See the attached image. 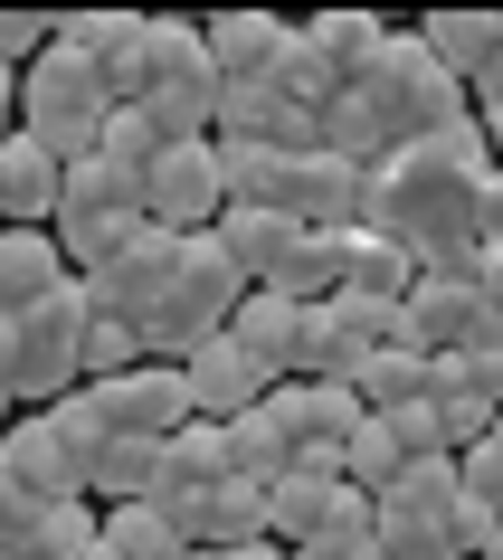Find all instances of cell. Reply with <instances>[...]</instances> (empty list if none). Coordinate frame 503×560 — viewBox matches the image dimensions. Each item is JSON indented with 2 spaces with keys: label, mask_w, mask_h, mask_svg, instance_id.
Returning a JSON list of instances; mask_svg holds the SVG:
<instances>
[{
  "label": "cell",
  "mask_w": 503,
  "mask_h": 560,
  "mask_svg": "<svg viewBox=\"0 0 503 560\" xmlns=\"http://www.w3.org/2000/svg\"><path fill=\"white\" fill-rule=\"evenodd\" d=\"M267 418L285 428L295 466L342 475V438H352L371 409H361V389H352V381H285V389H267Z\"/></svg>",
  "instance_id": "9c48e42d"
},
{
  "label": "cell",
  "mask_w": 503,
  "mask_h": 560,
  "mask_svg": "<svg viewBox=\"0 0 503 560\" xmlns=\"http://www.w3.org/2000/svg\"><path fill=\"white\" fill-rule=\"evenodd\" d=\"M285 48H295V20H276V10H219L209 20V58L229 86H267Z\"/></svg>",
  "instance_id": "e0dca14e"
},
{
  "label": "cell",
  "mask_w": 503,
  "mask_h": 560,
  "mask_svg": "<svg viewBox=\"0 0 503 560\" xmlns=\"http://www.w3.org/2000/svg\"><path fill=\"white\" fill-rule=\"evenodd\" d=\"M0 229H10V219H0Z\"/></svg>",
  "instance_id": "b9f144b4"
},
{
  "label": "cell",
  "mask_w": 503,
  "mask_h": 560,
  "mask_svg": "<svg viewBox=\"0 0 503 560\" xmlns=\"http://www.w3.org/2000/svg\"><path fill=\"white\" fill-rule=\"evenodd\" d=\"M143 229H152V219H143V180H124L115 162L95 152V162L67 172V200H58V229H48V237L67 247L77 276H95V266H115Z\"/></svg>",
  "instance_id": "277c9868"
},
{
  "label": "cell",
  "mask_w": 503,
  "mask_h": 560,
  "mask_svg": "<svg viewBox=\"0 0 503 560\" xmlns=\"http://www.w3.org/2000/svg\"><path fill=\"white\" fill-rule=\"evenodd\" d=\"M285 209H295L304 229H361V209H371V172L342 162V152H304L295 172H285Z\"/></svg>",
  "instance_id": "9a60e30c"
},
{
  "label": "cell",
  "mask_w": 503,
  "mask_h": 560,
  "mask_svg": "<svg viewBox=\"0 0 503 560\" xmlns=\"http://www.w3.org/2000/svg\"><path fill=\"white\" fill-rule=\"evenodd\" d=\"M190 560H295V551H276V541H247V551H190Z\"/></svg>",
  "instance_id": "d590c367"
},
{
  "label": "cell",
  "mask_w": 503,
  "mask_h": 560,
  "mask_svg": "<svg viewBox=\"0 0 503 560\" xmlns=\"http://www.w3.org/2000/svg\"><path fill=\"white\" fill-rule=\"evenodd\" d=\"M143 332L133 324H105V314H95V332H86V381H124V371H143Z\"/></svg>",
  "instance_id": "4dcf8cb0"
},
{
  "label": "cell",
  "mask_w": 503,
  "mask_h": 560,
  "mask_svg": "<svg viewBox=\"0 0 503 560\" xmlns=\"http://www.w3.org/2000/svg\"><path fill=\"white\" fill-rule=\"evenodd\" d=\"M418 38H428V48H437V67L475 95V86H484V67L503 58V10H428V20H418Z\"/></svg>",
  "instance_id": "ffe728a7"
},
{
  "label": "cell",
  "mask_w": 503,
  "mask_h": 560,
  "mask_svg": "<svg viewBox=\"0 0 503 560\" xmlns=\"http://www.w3.org/2000/svg\"><path fill=\"white\" fill-rule=\"evenodd\" d=\"M219 237H229V257L247 266V285H285L314 229H304L295 209H229V219H219Z\"/></svg>",
  "instance_id": "ac0fdd59"
},
{
  "label": "cell",
  "mask_w": 503,
  "mask_h": 560,
  "mask_svg": "<svg viewBox=\"0 0 503 560\" xmlns=\"http://www.w3.org/2000/svg\"><path fill=\"white\" fill-rule=\"evenodd\" d=\"M105 124H115V86H105V67H95V58L48 48V58L20 77V133H30V143H48L67 172L105 152Z\"/></svg>",
  "instance_id": "7a4b0ae2"
},
{
  "label": "cell",
  "mask_w": 503,
  "mask_h": 560,
  "mask_svg": "<svg viewBox=\"0 0 503 560\" xmlns=\"http://www.w3.org/2000/svg\"><path fill=\"white\" fill-rule=\"evenodd\" d=\"M180 247H190V237H172V229H143V237H133V247H124L115 266L77 276V285H86V314H105V324H133V332H143V324H152V304H162V295L180 285Z\"/></svg>",
  "instance_id": "ba28073f"
},
{
  "label": "cell",
  "mask_w": 503,
  "mask_h": 560,
  "mask_svg": "<svg viewBox=\"0 0 503 560\" xmlns=\"http://www.w3.org/2000/svg\"><path fill=\"white\" fill-rule=\"evenodd\" d=\"M209 143H219V133H209ZM219 162H229V209H285L295 152H276V143H219Z\"/></svg>",
  "instance_id": "83f0119b"
},
{
  "label": "cell",
  "mask_w": 503,
  "mask_h": 560,
  "mask_svg": "<svg viewBox=\"0 0 503 560\" xmlns=\"http://www.w3.org/2000/svg\"><path fill=\"white\" fill-rule=\"evenodd\" d=\"M494 304H484V285H475V266H428L409 285V342L418 352H475V342H494Z\"/></svg>",
  "instance_id": "30bf717a"
},
{
  "label": "cell",
  "mask_w": 503,
  "mask_h": 560,
  "mask_svg": "<svg viewBox=\"0 0 503 560\" xmlns=\"http://www.w3.org/2000/svg\"><path fill=\"white\" fill-rule=\"evenodd\" d=\"M180 381H190V409L219 418V428H237L247 409H267V389H276L267 371H257V361L229 342V332H219V342H200V352L180 361Z\"/></svg>",
  "instance_id": "5bb4252c"
},
{
  "label": "cell",
  "mask_w": 503,
  "mask_h": 560,
  "mask_svg": "<svg viewBox=\"0 0 503 560\" xmlns=\"http://www.w3.org/2000/svg\"><path fill=\"white\" fill-rule=\"evenodd\" d=\"M475 115H503V58L484 67V86H475Z\"/></svg>",
  "instance_id": "e575fe53"
},
{
  "label": "cell",
  "mask_w": 503,
  "mask_h": 560,
  "mask_svg": "<svg viewBox=\"0 0 503 560\" xmlns=\"http://www.w3.org/2000/svg\"><path fill=\"white\" fill-rule=\"evenodd\" d=\"M428 409H437V428H446V456L484 446V438H494V418H503V409H484V399H475V389H456V381H437V399H428Z\"/></svg>",
  "instance_id": "f546056e"
},
{
  "label": "cell",
  "mask_w": 503,
  "mask_h": 560,
  "mask_svg": "<svg viewBox=\"0 0 503 560\" xmlns=\"http://www.w3.org/2000/svg\"><path fill=\"white\" fill-rule=\"evenodd\" d=\"M304 38L324 48V67L342 77V86H361V77L381 67V48H389V20H381V10H314Z\"/></svg>",
  "instance_id": "603a6c76"
},
{
  "label": "cell",
  "mask_w": 503,
  "mask_h": 560,
  "mask_svg": "<svg viewBox=\"0 0 503 560\" xmlns=\"http://www.w3.org/2000/svg\"><path fill=\"white\" fill-rule=\"evenodd\" d=\"M10 409H20V399H10V389H0V438H10Z\"/></svg>",
  "instance_id": "74e56055"
},
{
  "label": "cell",
  "mask_w": 503,
  "mask_h": 560,
  "mask_svg": "<svg viewBox=\"0 0 503 560\" xmlns=\"http://www.w3.org/2000/svg\"><path fill=\"white\" fill-rule=\"evenodd\" d=\"M219 95H229V77H219V58H209V20H172V10H152L143 105L172 124V133H190V143H200L209 124H219Z\"/></svg>",
  "instance_id": "5b68a950"
},
{
  "label": "cell",
  "mask_w": 503,
  "mask_h": 560,
  "mask_svg": "<svg viewBox=\"0 0 503 560\" xmlns=\"http://www.w3.org/2000/svg\"><path fill=\"white\" fill-rule=\"evenodd\" d=\"M0 456H10V475L30 485L38 503H67V494H86V446L58 428V409H30V418H10V438H0Z\"/></svg>",
  "instance_id": "4fadbf2b"
},
{
  "label": "cell",
  "mask_w": 503,
  "mask_h": 560,
  "mask_svg": "<svg viewBox=\"0 0 503 560\" xmlns=\"http://www.w3.org/2000/svg\"><path fill=\"white\" fill-rule=\"evenodd\" d=\"M475 285H484V304H494V324H503V247H484V257H475Z\"/></svg>",
  "instance_id": "836d02e7"
},
{
  "label": "cell",
  "mask_w": 503,
  "mask_h": 560,
  "mask_svg": "<svg viewBox=\"0 0 503 560\" xmlns=\"http://www.w3.org/2000/svg\"><path fill=\"white\" fill-rule=\"evenodd\" d=\"M484 560H503V523H494V541H484Z\"/></svg>",
  "instance_id": "f35d334b"
},
{
  "label": "cell",
  "mask_w": 503,
  "mask_h": 560,
  "mask_svg": "<svg viewBox=\"0 0 503 560\" xmlns=\"http://www.w3.org/2000/svg\"><path fill=\"white\" fill-rule=\"evenodd\" d=\"M352 95H361V105H371V115L389 124V143H418V133H437V124L475 115V95H466V86H456V77L437 67V48H428L418 30H389L381 67H371V77H361Z\"/></svg>",
  "instance_id": "3957f363"
},
{
  "label": "cell",
  "mask_w": 503,
  "mask_h": 560,
  "mask_svg": "<svg viewBox=\"0 0 503 560\" xmlns=\"http://www.w3.org/2000/svg\"><path fill=\"white\" fill-rule=\"evenodd\" d=\"M58 285H77V266L48 229H0V314H30L48 304Z\"/></svg>",
  "instance_id": "d6986e66"
},
{
  "label": "cell",
  "mask_w": 503,
  "mask_h": 560,
  "mask_svg": "<svg viewBox=\"0 0 503 560\" xmlns=\"http://www.w3.org/2000/svg\"><path fill=\"white\" fill-rule=\"evenodd\" d=\"M95 389V409H105V428L115 438H180L190 428V381H180V361H143V371H124V381H86Z\"/></svg>",
  "instance_id": "8fae6325"
},
{
  "label": "cell",
  "mask_w": 503,
  "mask_h": 560,
  "mask_svg": "<svg viewBox=\"0 0 503 560\" xmlns=\"http://www.w3.org/2000/svg\"><path fill=\"white\" fill-rule=\"evenodd\" d=\"M229 428L219 418H190L180 438H162V503H190V494H219L229 485Z\"/></svg>",
  "instance_id": "44dd1931"
},
{
  "label": "cell",
  "mask_w": 503,
  "mask_h": 560,
  "mask_svg": "<svg viewBox=\"0 0 503 560\" xmlns=\"http://www.w3.org/2000/svg\"><path fill=\"white\" fill-rule=\"evenodd\" d=\"M86 332H95L86 285H58L30 314H0V389L20 409H58L67 389H86Z\"/></svg>",
  "instance_id": "6da1fadb"
},
{
  "label": "cell",
  "mask_w": 503,
  "mask_h": 560,
  "mask_svg": "<svg viewBox=\"0 0 503 560\" xmlns=\"http://www.w3.org/2000/svg\"><path fill=\"white\" fill-rule=\"evenodd\" d=\"M437 381H456V389H475L484 409H503V332H494V342H475V352H446Z\"/></svg>",
  "instance_id": "1f68e13d"
},
{
  "label": "cell",
  "mask_w": 503,
  "mask_h": 560,
  "mask_svg": "<svg viewBox=\"0 0 503 560\" xmlns=\"http://www.w3.org/2000/svg\"><path fill=\"white\" fill-rule=\"evenodd\" d=\"M10 560H38V551H10Z\"/></svg>",
  "instance_id": "60d3db41"
},
{
  "label": "cell",
  "mask_w": 503,
  "mask_h": 560,
  "mask_svg": "<svg viewBox=\"0 0 503 560\" xmlns=\"http://www.w3.org/2000/svg\"><path fill=\"white\" fill-rule=\"evenodd\" d=\"M484 143H494V162H503V115H484Z\"/></svg>",
  "instance_id": "8d00e7d4"
},
{
  "label": "cell",
  "mask_w": 503,
  "mask_h": 560,
  "mask_svg": "<svg viewBox=\"0 0 503 560\" xmlns=\"http://www.w3.org/2000/svg\"><path fill=\"white\" fill-rule=\"evenodd\" d=\"M399 475H409V446H399V428H389V418H361L352 438H342V485L381 503Z\"/></svg>",
  "instance_id": "d4e9b609"
},
{
  "label": "cell",
  "mask_w": 503,
  "mask_h": 560,
  "mask_svg": "<svg viewBox=\"0 0 503 560\" xmlns=\"http://www.w3.org/2000/svg\"><path fill=\"white\" fill-rule=\"evenodd\" d=\"M30 532H38V494L10 475V456H0V560L10 551H30Z\"/></svg>",
  "instance_id": "d6a6232c"
},
{
  "label": "cell",
  "mask_w": 503,
  "mask_h": 560,
  "mask_svg": "<svg viewBox=\"0 0 503 560\" xmlns=\"http://www.w3.org/2000/svg\"><path fill=\"white\" fill-rule=\"evenodd\" d=\"M352 389H361V409H371V418H409V409H428V399H437V352L399 342V352L361 361Z\"/></svg>",
  "instance_id": "7402d4cb"
},
{
  "label": "cell",
  "mask_w": 503,
  "mask_h": 560,
  "mask_svg": "<svg viewBox=\"0 0 503 560\" xmlns=\"http://www.w3.org/2000/svg\"><path fill=\"white\" fill-rule=\"evenodd\" d=\"M172 143H190V133H172L152 105H115V124H105V162H115L124 180H152Z\"/></svg>",
  "instance_id": "4316f807"
},
{
  "label": "cell",
  "mask_w": 503,
  "mask_h": 560,
  "mask_svg": "<svg viewBox=\"0 0 503 560\" xmlns=\"http://www.w3.org/2000/svg\"><path fill=\"white\" fill-rule=\"evenodd\" d=\"M86 494L95 503H152V494H162V446H152V438H105Z\"/></svg>",
  "instance_id": "cb8c5ba5"
},
{
  "label": "cell",
  "mask_w": 503,
  "mask_h": 560,
  "mask_svg": "<svg viewBox=\"0 0 503 560\" xmlns=\"http://www.w3.org/2000/svg\"><path fill=\"white\" fill-rule=\"evenodd\" d=\"M58 48L105 67L115 105H143V67H152V10H67L58 20Z\"/></svg>",
  "instance_id": "7c38bea8"
},
{
  "label": "cell",
  "mask_w": 503,
  "mask_h": 560,
  "mask_svg": "<svg viewBox=\"0 0 503 560\" xmlns=\"http://www.w3.org/2000/svg\"><path fill=\"white\" fill-rule=\"evenodd\" d=\"M494 446H503V418H494Z\"/></svg>",
  "instance_id": "ab89813d"
},
{
  "label": "cell",
  "mask_w": 503,
  "mask_h": 560,
  "mask_svg": "<svg viewBox=\"0 0 503 560\" xmlns=\"http://www.w3.org/2000/svg\"><path fill=\"white\" fill-rule=\"evenodd\" d=\"M229 342L285 389V381H314V361H324V314L295 304V295H276V285H257V295L229 314Z\"/></svg>",
  "instance_id": "8992f818"
},
{
  "label": "cell",
  "mask_w": 503,
  "mask_h": 560,
  "mask_svg": "<svg viewBox=\"0 0 503 560\" xmlns=\"http://www.w3.org/2000/svg\"><path fill=\"white\" fill-rule=\"evenodd\" d=\"M58 200H67V162L30 133L0 143V219L10 229H58Z\"/></svg>",
  "instance_id": "2e32d148"
},
{
  "label": "cell",
  "mask_w": 503,
  "mask_h": 560,
  "mask_svg": "<svg viewBox=\"0 0 503 560\" xmlns=\"http://www.w3.org/2000/svg\"><path fill=\"white\" fill-rule=\"evenodd\" d=\"M95 541H105V503H95V494L38 503V532H30V551H38V560H86Z\"/></svg>",
  "instance_id": "f1b7e54d"
},
{
  "label": "cell",
  "mask_w": 503,
  "mask_h": 560,
  "mask_svg": "<svg viewBox=\"0 0 503 560\" xmlns=\"http://www.w3.org/2000/svg\"><path fill=\"white\" fill-rule=\"evenodd\" d=\"M143 219L172 237H209L219 219H229V162H219V143H172L162 152V172L143 180Z\"/></svg>",
  "instance_id": "52a82bcc"
},
{
  "label": "cell",
  "mask_w": 503,
  "mask_h": 560,
  "mask_svg": "<svg viewBox=\"0 0 503 560\" xmlns=\"http://www.w3.org/2000/svg\"><path fill=\"white\" fill-rule=\"evenodd\" d=\"M105 551L124 560H190V532L162 503H105Z\"/></svg>",
  "instance_id": "484cf974"
}]
</instances>
